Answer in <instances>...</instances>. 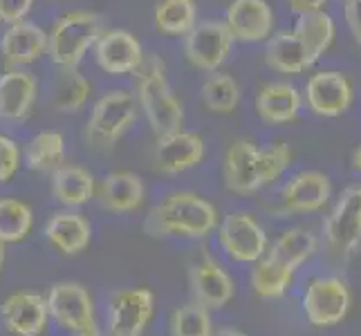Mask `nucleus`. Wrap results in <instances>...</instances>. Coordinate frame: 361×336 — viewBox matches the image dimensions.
<instances>
[{
    "instance_id": "1",
    "label": "nucleus",
    "mask_w": 361,
    "mask_h": 336,
    "mask_svg": "<svg viewBox=\"0 0 361 336\" xmlns=\"http://www.w3.org/2000/svg\"><path fill=\"white\" fill-rule=\"evenodd\" d=\"M137 99L157 137L182 130L184 108L171 90L164 66L157 56H148V61L144 58L142 68L137 70Z\"/></svg>"
},
{
    "instance_id": "2",
    "label": "nucleus",
    "mask_w": 361,
    "mask_h": 336,
    "mask_svg": "<svg viewBox=\"0 0 361 336\" xmlns=\"http://www.w3.org/2000/svg\"><path fill=\"white\" fill-rule=\"evenodd\" d=\"M218 224L216 206L195 193H171L161 200L148 220V227L161 235L182 238H204Z\"/></svg>"
},
{
    "instance_id": "3",
    "label": "nucleus",
    "mask_w": 361,
    "mask_h": 336,
    "mask_svg": "<svg viewBox=\"0 0 361 336\" xmlns=\"http://www.w3.org/2000/svg\"><path fill=\"white\" fill-rule=\"evenodd\" d=\"M102 36V20L92 11H70L47 34V54L59 68H77Z\"/></svg>"
},
{
    "instance_id": "4",
    "label": "nucleus",
    "mask_w": 361,
    "mask_h": 336,
    "mask_svg": "<svg viewBox=\"0 0 361 336\" xmlns=\"http://www.w3.org/2000/svg\"><path fill=\"white\" fill-rule=\"evenodd\" d=\"M135 117H137V101L130 92L126 90L108 92L94 104L88 126H85V137L97 148H110L133 126Z\"/></svg>"
},
{
    "instance_id": "5",
    "label": "nucleus",
    "mask_w": 361,
    "mask_h": 336,
    "mask_svg": "<svg viewBox=\"0 0 361 336\" xmlns=\"http://www.w3.org/2000/svg\"><path fill=\"white\" fill-rule=\"evenodd\" d=\"M233 45V36L225 23H197L184 36V54L193 68L216 72L227 61Z\"/></svg>"
},
{
    "instance_id": "6",
    "label": "nucleus",
    "mask_w": 361,
    "mask_h": 336,
    "mask_svg": "<svg viewBox=\"0 0 361 336\" xmlns=\"http://www.w3.org/2000/svg\"><path fill=\"white\" fill-rule=\"evenodd\" d=\"M303 309L312 325L332 328L341 323L350 309V292L339 278H317L305 292Z\"/></svg>"
},
{
    "instance_id": "7",
    "label": "nucleus",
    "mask_w": 361,
    "mask_h": 336,
    "mask_svg": "<svg viewBox=\"0 0 361 336\" xmlns=\"http://www.w3.org/2000/svg\"><path fill=\"white\" fill-rule=\"evenodd\" d=\"M326 240L337 254L361 247V186H348L326 222Z\"/></svg>"
},
{
    "instance_id": "8",
    "label": "nucleus",
    "mask_w": 361,
    "mask_h": 336,
    "mask_svg": "<svg viewBox=\"0 0 361 336\" xmlns=\"http://www.w3.org/2000/svg\"><path fill=\"white\" fill-rule=\"evenodd\" d=\"M220 244L235 263H256L267 251V235L249 213H231L220 224Z\"/></svg>"
},
{
    "instance_id": "9",
    "label": "nucleus",
    "mask_w": 361,
    "mask_h": 336,
    "mask_svg": "<svg viewBox=\"0 0 361 336\" xmlns=\"http://www.w3.org/2000/svg\"><path fill=\"white\" fill-rule=\"evenodd\" d=\"M155 312L151 290L137 287L115 294L110 305V336H142Z\"/></svg>"
},
{
    "instance_id": "10",
    "label": "nucleus",
    "mask_w": 361,
    "mask_h": 336,
    "mask_svg": "<svg viewBox=\"0 0 361 336\" xmlns=\"http://www.w3.org/2000/svg\"><path fill=\"white\" fill-rule=\"evenodd\" d=\"M94 58L104 72L121 77V74H133L140 70L146 54L137 36L126 30H110L102 32L97 39Z\"/></svg>"
},
{
    "instance_id": "11",
    "label": "nucleus",
    "mask_w": 361,
    "mask_h": 336,
    "mask_svg": "<svg viewBox=\"0 0 361 336\" xmlns=\"http://www.w3.org/2000/svg\"><path fill=\"white\" fill-rule=\"evenodd\" d=\"M47 312L59 325L70 332L94 323V305L90 294L77 282H59L47 294Z\"/></svg>"
},
{
    "instance_id": "12",
    "label": "nucleus",
    "mask_w": 361,
    "mask_h": 336,
    "mask_svg": "<svg viewBox=\"0 0 361 336\" xmlns=\"http://www.w3.org/2000/svg\"><path fill=\"white\" fill-rule=\"evenodd\" d=\"M305 99L319 117H339L353 104V83L341 72H317L310 77Z\"/></svg>"
},
{
    "instance_id": "13",
    "label": "nucleus",
    "mask_w": 361,
    "mask_h": 336,
    "mask_svg": "<svg viewBox=\"0 0 361 336\" xmlns=\"http://www.w3.org/2000/svg\"><path fill=\"white\" fill-rule=\"evenodd\" d=\"M204 139L195 132H171L157 137L155 146V166L166 175H176L189 168H195L204 159Z\"/></svg>"
},
{
    "instance_id": "14",
    "label": "nucleus",
    "mask_w": 361,
    "mask_h": 336,
    "mask_svg": "<svg viewBox=\"0 0 361 336\" xmlns=\"http://www.w3.org/2000/svg\"><path fill=\"white\" fill-rule=\"evenodd\" d=\"M5 328L14 336H41L47 325V301L39 294L18 292L0 305Z\"/></svg>"
},
{
    "instance_id": "15",
    "label": "nucleus",
    "mask_w": 361,
    "mask_h": 336,
    "mask_svg": "<svg viewBox=\"0 0 361 336\" xmlns=\"http://www.w3.org/2000/svg\"><path fill=\"white\" fill-rule=\"evenodd\" d=\"M225 25L235 41L260 43L271 36L274 11L265 0H233Z\"/></svg>"
},
{
    "instance_id": "16",
    "label": "nucleus",
    "mask_w": 361,
    "mask_h": 336,
    "mask_svg": "<svg viewBox=\"0 0 361 336\" xmlns=\"http://www.w3.org/2000/svg\"><path fill=\"white\" fill-rule=\"evenodd\" d=\"M0 52L9 68L34 63L47 52V34L43 27L30 20L11 23L0 41Z\"/></svg>"
},
{
    "instance_id": "17",
    "label": "nucleus",
    "mask_w": 361,
    "mask_h": 336,
    "mask_svg": "<svg viewBox=\"0 0 361 336\" xmlns=\"http://www.w3.org/2000/svg\"><path fill=\"white\" fill-rule=\"evenodd\" d=\"M332 195V184L328 175L317 170H305L294 175L283 191V202L294 213H312L328 204Z\"/></svg>"
},
{
    "instance_id": "18",
    "label": "nucleus",
    "mask_w": 361,
    "mask_h": 336,
    "mask_svg": "<svg viewBox=\"0 0 361 336\" xmlns=\"http://www.w3.org/2000/svg\"><path fill=\"white\" fill-rule=\"evenodd\" d=\"M225 182L227 189L238 195H249L263 186L256 144L240 139L229 148L225 157Z\"/></svg>"
},
{
    "instance_id": "19",
    "label": "nucleus",
    "mask_w": 361,
    "mask_h": 336,
    "mask_svg": "<svg viewBox=\"0 0 361 336\" xmlns=\"http://www.w3.org/2000/svg\"><path fill=\"white\" fill-rule=\"evenodd\" d=\"M39 83L34 74L23 70H9L0 77V117L5 119H25L36 101Z\"/></svg>"
},
{
    "instance_id": "20",
    "label": "nucleus",
    "mask_w": 361,
    "mask_h": 336,
    "mask_svg": "<svg viewBox=\"0 0 361 336\" xmlns=\"http://www.w3.org/2000/svg\"><path fill=\"white\" fill-rule=\"evenodd\" d=\"M99 197H102V204L113 213H130V211L142 209L146 200V186L135 173L115 170L102 182Z\"/></svg>"
},
{
    "instance_id": "21",
    "label": "nucleus",
    "mask_w": 361,
    "mask_h": 336,
    "mask_svg": "<svg viewBox=\"0 0 361 336\" xmlns=\"http://www.w3.org/2000/svg\"><path fill=\"white\" fill-rule=\"evenodd\" d=\"M191 287L197 303L211 309L225 307L233 298V280L229 273L209 258L191 269Z\"/></svg>"
},
{
    "instance_id": "22",
    "label": "nucleus",
    "mask_w": 361,
    "mask_h": 336,
    "mask_svg": "<svg viewBox=\"0 0 361 336\" xmlns=\"http://www.w3.org/2000/svg\"><path fill=\"white\" fill-rule=\"evenodd\" d=\"M47 240L52 242L61 254L66 256H77L90 247L92 240V227L81 213H72V211H63L56 213L45 227Z\"/></svg>"
},
{
    "instance_id": "23",
    "label": "nucleus",
    "mask_w": 361,
    "mask_h": 336,
    "mask_svg": "<svg viewBox=\"0 0 361 336\" xmlns=\"http://www.w3.org/2000/svg\"><path fill=\"white\" fill-rule=\"evenodd\" d=\"M301 94L292 83H269L256 97V110L265 123H292L301 112Z\"/></svg>"
},
{
    "instance_id": "24",
    "label": "nucleus",
    "mask_w": 361,
    "mask_h": 336,
    "mask_svg": "<svg viewBox=\"0 0 361 336\" xmlns=\"http://www.w3.org/2000/svg\"><path fill=\"white\" fill-rule=\"evenodd\" d=\"M265 61L269 68L283 74H301L317 63L312 54L307 52V47L303 45V41L294 32L274 34L267 43Z\"/></svg>"
},
{
    "instance_id": "25",
    "label": "nucleus",
    "mask_w": 361,
    "mask_h": 336,
    "mask_svg": "<svg viewBox=\"0 0 361 336\" xmlns=\"http://www.w3.org/2000/svg\"><path fill=\"white\" fill-rule=\"evenodd\" d=\"M94 178L83 166L61 164L56 170H52V193L61 204L70 209L83 206L94 197Z\"/></svg>"
},
{
    "instance_id": "26",
    "label": "nucleus",
    "mask_w": 361,
    "mask_h": 336,
    "mask_svg": "<svg viewBox=\"0 0 361 336\" xmlns=\"http://www.w3.org/2000/svg\"><path fill=\"white\" fill-rule=\"evenodd\" d=\"M92 94V83L77 68H61L52 81V101L59 112H79Z\"/></svg>"
},
{
    "instance_id": "27",
    "label": "nucleus",
    "mask_w": 361,
    "mask_h": 336,
    "mask_svg": "<svg viewBox=\"0 0 361 336\" xmlns=\"http://www.w3.org/2000/svg\"><path fill=\"white\" fill-rule=\"evenodd\" d=\"M294 34L303 41L312 58L319 61L330 49L337 27H334V20L330 18V14L319 9V11H305V14H301L294 27Z\"/></svg>"
},
{
    "instance_id": "28",
    "label": "nucleus",
    "mask_w": 361,
    "mask_h": 336,
    "mask_svg": "<svg viewBox=\"0 0 361 336\" xmlns=\"http://www.w3.org/2000/svg\"><path fill=\"white\" fill-rule=\"evenodd\" d=\"M197 25L195 0H159L155 27L166 36H186Z\"/></svg>"
},
{
    "instance_id": "29",
    "label": "nucleus",
    "mask_w": 361,
    "mask_h": 336,
    "mask_svg": "<svg viewBox=\"0 0 361 336\" xmlns=\"http://www.w3.org/2000/svg\"><path fill=\"white\" fill-rule=\"evenodd\" d=\"M314 249H317L314 233H310L307 229H290L274 242L267 256L281 263L283 267H288L290 271H294L314 254Z\"/></svg>"
},
{
    "instance_id": "30",
    "label": "nucleus",
    "mask_w": 361,
    "mask_h": 336,
    "mask_svg": "<svg viewBox=\"0 0 361 336\" xmlns=\"http://www.w3.org/2000/svg\"><path fill=\"white\" fill-rule=\"evenodd\" d=\"M63 157H66V139H63V135L54 130L39 132L30 142L27 151H25L27 166L39 173L56 170L63 164Z\"/></svg>"
},
{
    "instance_id": "31",
    "label": "nucleus",
    "mask_w": 361,
    "mask_h": 336,
    "mask_svg": "<svg viewBox=\"0 0 361 336\" xmlns=\"http://www.w3.org/2000/svg\"><path fill=\"white\" fill-rule=\"evenodd\" d=\"M292 276L294 271L265 256L258 258L256 267L252 269V287L260 298H281L292 285Z\"/></svg>"
},
{
    "instance_id": "32",
    "label": "nucleus",
    "mask_w": 361,
    "mask_h": 336,
    "mask_svg": "<svg viewBox=\"0 0 361 336\" xmlns=\"http://www.w3.org/2000/svg\"><path fill=\"white\" fill-rule=\"evenodd\" d=\"M202 101L211 112L218 115H229L240 104V88L231 74L214 72L202 83Z\"/></svg>"
},
{
    "instance_id": "33",
    "label": "nucleus",
    "mask_w": 361,
    "mask_h": 336,
    "mask_svg": "<svg viewBox=\"0 0 361 336\" xmlns=\"http://www.w3.org/2000/svg\"><path fill=\"white\" fill-rule=\"evenodd\" d=\"M34 224V213L30 204L14 197L0 200V242H20L27 238Z\"/></svg>"
},
{
    "instance_id": "34",
    "label": "nucleus",
    "mask_w": 361,
    "mask_h": 336,
    "mask_svg": "<svg viewBox=\"0 0 361 336\" xmlns=\"http://www.w3.org/2000/svg\"><path fill=\"white\" fill-rule=\"evenodd\" d=\"M171 336H214L207 307L200 303H191L176 309L171 318Z\"/></svg>"
},
{
    "instance_id": "35",
    "label": "nucleus",
    "mask_w": 361,
    "mask_h": 336,
    "mask_svg": "<svg viewBox=\"0 0 361 336\" xmlns=\"http://www.w3.org/2000/svg\"><path fill=\"white\" fill-rule=\"evenodd\" d=\"M292 164V151L288 144H271L267 148H258V166L260 184L267 186L276 182Z\"/></svg>"
},
{
    "instance_id": "36",
    "label": "nucleus",
    "mask_w": 361,
    "mask_h": 336,
    "mask_svg": "<svg viewBox=\"0 0 361 336\" xmlns=\"http://www.w3.org/2000/svg\"><path fill=\"white\" fill-rule=\"evenodd\" d=\"M20 161H23V155H20L18 144L11 139V137L0 132V184L9 182L16 175L20 168Z\"/></svg>"
},
{
    "instance_id": "37",
    "label": "nucleus",
    "mask_w": 361,
    "mask_h": 336,
    "mask_svg": "<svg viewBox=\"0 0 361 336\" xmlns=\"http://www.w3.org/2000/svg\"><path fill=\"white\" fill-rule=\"evenodd\" d=\"M32 5H34V0H0V20H5L9 25L25 20Z\"/></svg>"
},
{
    "instance_id": "38",
    "label": "nucleus",
    "mask_w": 361,
    "mask_h": 336,
    "mask_svg": "<svg viewBox=\"0 0 361 336\" xmlns=\"http://www.w3.org/2000/svg\"><path fill=\"white\" fill-rule=\"evenodd\" d=\"M343 14L357 45L361 47V0H343Z\"/></svg>"
},
{
    "instance_id": "39",
    "label": "nucleus",
    "mask_w": 361,
    "mask_h": 336,
    "mask_svg": "<svg viewBox=\"0 0 361 336\" xmlns=\"http://www.w3.org/2000/svg\"><path fill=\"white\" fill-rule=\"evenodd\" d=\"M290 9L296 14H305V11H319L326 7L328 0H288Z\"/></svg>"
},
{
    "instance_id": "40",
    "label": "nucleus",
    "mask_w": 361,
    "mask_h": 336,
    "mask_svg": "<svg viewBox=\"0 0 361 336\" xmlns=\"http://www.w3.org/2000/svg\"><path fill=\"white\" fill-rule=\"evenodd\" d=\"M74 336H102V334H99L97 323H90V325H85L79 332H74Z\"/></svg>"
},
{
    "instance_id": "41",
    "label": "nucleus",
    "mask_w": 361,
    "mask_h": 336,
    "mask_svg": "<svg viewBox=\"0 0 361 336\" xmlns=\"http://www.w3.org/2000/svg\"><path fill=\"white\" fill-rule=\"evenodd\" d=\"M353 164H355V168L361 173V146L355 151V155H353Z\"/></svg>"
},
{
    "instance_id": "42",
    "label": "nucleus",
    "mask_w": 361,
    "mask_h": 336,
    "mask_svg": "<svg viewBox=\"0 0 361 336\" xmlns=\"http://www.w3.org/2000/svg\"><path fill=\"white\" fill-rule=\"evenodd\" d=\"M216 336H247V334H243V332H238V330H220Z\"/></svg>"
},
{
    "instance_id": "43",
    "label": "nucleus",
    "mask_w": 361,
    "mask_h": 336,
    "mask_svg": "<svg viewBox=\"0 0 361 336\" xmlns=\"http://www.w3.org/2000/svg\"><path fill=\"white\" fill-rule=\"evenodd\" d=\"M5 267V242H0V269Z\"/></svg>"
}]
</instances>
